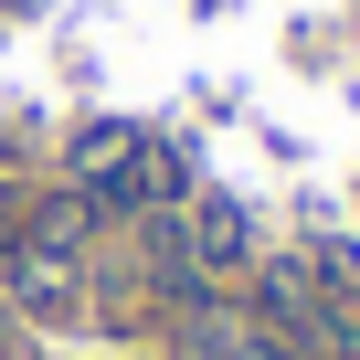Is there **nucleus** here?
<instances>
[{
  "label": "nucleus",
  "mask_w": 360,
  "mask_h": 360,
  "mask_svg": "<svg viewBox=\"0 0 360 360\" xmlns=\"http://www.w3.org/2000/svg\"><path fill=\"white\" fill-rule=\"evenodd\" d=\"M180 244H191V286H223V276H244V255H255V223H244V212L212 191V202H191Z\"/></svg>",
  "instance_id": "obj_1"
},
{
  "label": "nucleus",
  "mask_w": 360,
  "mask_h": 360,
  "mask_svg": "<svg viewBox=\"0 0 360 360\" xmlns=\"http://www.w3.org/2000/svg\"><path fill=\"white\" fill-rule=\"evenodd\" d=\"M180 360H255V307H233V297H191L180 307Z\"/></svg>",
  "instance_id": "obj_2"
}]
</instances>
